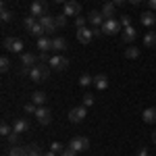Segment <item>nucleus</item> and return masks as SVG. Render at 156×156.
Returning <instances> with one entry per match:
<instances>
[{"label": "nucleus", "mask_w": 156, "mask_h": 156, "mask_svg": "<svg viewBox=\"0 0 156 156\" xmlns=\"http://www.w3.org/2000/svg\"><path fill=\"white\" fill-rule=\"evenodd\" d=\"M85 115H87V108L85 106H75L69 110V121L71 123H81L85 119Z\"/></svg>", "instance_id": "9"}, {"label": "nucleus", "mask_w": 156, "mask_h": 156, "mask_svg": "<svg viewBox=\"0 0 156 156\" xmlns=\"http://www.w3.org/2000/svg\"><path fill=\"white\" fill-rule=\"evenodd\" d=\"M9 69H11V60L6 58V56H2V58H0V71H2V73H6Z\"/></svg>", "instance_id": "33"}, {"label": "nucleus", "mask_w": 156, "mask_h": 156, "mask_svg": "<svg viewBox=\"0 0 156 156\" xmlns=\"http://www.w3.org/2000/svg\"><path fill=\"white\" fill-rule=\"evenodd\" d=\"M58 156H77V152H73L71 148H65V150H62Z\"/></svg>", "instance_id": "40"}, {"label": "nucleus", "mask_w": 156, "mask_h": 156, "mask_svg": "<svg viewBox=\"0 0 156 156\" xmlns=\"http://www.w3.org/2000/svg\"><path fill=\"white\" fill-rule=\"evenodd\" d=\"M85 23H87V17H75V25H77V29H81V27H85Z\"/></svg>", "instance_id": "37"}, {"label": "nucleus", "mask_w": 156, "mask_h": 156, "mask_svg": "<svg viewBox=\"0 0 156 156\" xmlns=\"http://www.w3.org/2000/svg\"><path fill=\"white\" fill-rule=\"evenodd\" d=\"M36 23H37L36 17H31V15H27V17H25V27H27V31H29V29H31Z\"/></svg>", "instance_id": "35"}, {"label": "nucleus", "mask_w": 156, "mask_h": 156, "mask_svg": "<svg viewBox=\"0 0 156 156\" xmlns=\"http://www.w3.org/2000/svg\"><path fill=\"white\" fill-rule=\"evenodd\" d=\"M29 34H31L34 37H44V36H46V31H44V27H42V23H40V21H37V23L29 29Z\"/></svg>", "instance_id": "24"}, {"label": "nucleus", "mask_w": 156, "mask_h": 156, "mask_svg": "<svg viewBox=\"0 0 156 156\" xmlns=\"http://www.w3.org/2000/svg\"><path fill=\"white\" fill-rule=\"evenodd\" d=\"M121 37H123V42L125 44H133L135 42V37H137V31H135V27H123V34H121Z\"/></svg>", "instance_id": "13"}, {"label": "nucleus", "mask_w": 156, "mask_h": 156, "mask_svg": "<svg viewBox=\"0 0 156 156\" xmlns=\"http://www.w3.org/2000/svg\"><path fill=\"white\" fill-rule=\"evenodd\" d=\"M37 104H34V102H27V104H25V112H29V115H36L37 112Z\"/></svg>", "instance_id": "36"}, {"label": "nucleus", "mask_w": 156, "mask_h": 156, "mask_svg": "<svg viewBox=\"0 0 156 156\" xmlns=\"http://www.w3.org/2000/svg\"><path fill=\"white\" fill-rule=\"evenodd\" d=\"M37 50L40 52H48V50H52V40L50 37H37Z\"/></svg>", "instance_id": "17"}, {"label": "nucleus", "mask_w": 156, "mask_h": 156, "mask_svg": "<svg viewBox=\"0 0 156 156\" xmlns=\"http://www.w3.org/2000/svg\"><path fill=\"white\" fill-rule=\"evenodd\" d=\"M115 11H117V6L112 4V2H104V6H102V17H104V21L106 19H115Z\"/></svg>", "instance_id": "16"}, {"label": "nucleus", "mask_w": 156, "mask_h": 156, "mask_svg": "<svg viewBox=\"0 0 156 156\" xmlns=\"http://www.w3.org/2000/svg\"><path fill=\"white\" fill-rule=\"evenodd\" d=\"M52 50L54 52H65L67 50V40L65 37H52Z\"/></svg>", "instance_id": "18"}, {"label": "nucleus", "mask_w": 156, "mask_h": 156, "mask_svg": "<svg viewBox=\"0 0 156 156\" xmlns=\"http://www.w3.org/2000/svg\"><path fill=\"white\" fill-rule=\"evenodd\" d=\"M87 23H92L94 27H102L104 25V17H102V12L100 11H92L87 15Z\"/></svg>", "instance_id": "14"}, {"label": "nucleus", "mask_w": 156, "mask_h": 156, "mask_svg": "<svg viewBox=\"0 0 156 156\" xmlns=\"http://www.w3.org/2000/svg\"><path fill=\"white\" fill-rule=\"evenodd\" d=\"M48 77H50V65H46V62H37L36 67L29 71V79L34 83H44Z\"/></svg>", "instance_id": "1"}, {"label": "nucleus", "mask_w": 156, "mask_h": 156, "mask_svg": "<svg viewBox=\"0 0 156 156\" xmlns=\"http://www.w3.org/2000/svg\"><path fill=\"white\" fill-rule=\"evenodd\" d=\"M46 100H48V96H46L44 92H34V94H31V102L37 104V106H44V104H46Z\"/></svg>", "instance_id": "21"}, {"label": "nucleus", "mask_w": 156, "mask_h": 156, "mask_svg": "<svg viewBox=\"0 0 156 156\" xmlns=\"http://www.w3.org/2000/svg\"><path fill=\"white\" fill-rule=\"evenodd\" d=\"M137 156H148V150H146V148H140V152H137Z\"/></svg>", "instance_id": "43"}, {"label": "nucleus", "mask_w": 156, "mask_h": 156, "mask_svg": "<svg viewBox=\"0 0 156 156\" xmlns=\"http://www.w3.org/2000/svg\"><path fill=\"white\" fill-rule=\"evenodd\" d=\"M125 2H127V0H112V4H115V6H123Z\"/></svg>", "instance_id": "42"}, {"label": "nucleus", "mask_w": 156, "mask_h": 156, "mask_svg": "<svg viewBox=\"0 0 156 156\" xmlns=\"http://www.w3.org/2000/svg\"><path fill=\"white\" fill-rule=\"evenodd\" d=\"M25 152H27V156H44L42 152H40V146H37V144L25 146Z\"/></svg>", "instance_id": "25"}, {"label": "nucleus", "mask_w": 156, "mask_h": 156, "mask_svg": "<svg viewBox=\"0 0 156 156\" xmlns=\"http://www.w3.org/2000/svg\"><path fill=\"white\" fill-rule=\"evenodd\" d=\"M2 46L6 52H12V54H23V40L19 37H4Z\"/></svg>", "instance_id": "2"}, {"label": "nucleus", "mask_w": 156, "mask_h": 156, "mask_svg": "<svg viewBox=\"0 0 156 156\" xmlns=\"http://www.w3.org/2000/svg\"><path fill=\"white\" fill-rule=\"evenodd\" d=\"M42 27H44V31L46 34H54L56 29H58V25H56V17H50V15H44L42 19H37Z\"/></svg>", "instance_id": "8"}, {"label": "nucleus", "mask_w": 156, "mask_h": 156, "mask_svg": "<svg viewBox=\"0 0 156 156\" xmlns=\"http://www.w3.org/2000/svg\"><path fill=\"white\" fill-rule=\"evenodd\" d=\"M56 4H62V2H69V0H54Z\"/></svg>", "instance_id": "46"}, {"label": "nucleus", "mask_w": 156, "mask_h": 156, "mask_svg": "<svg viewBox=\"0 0 156 156\" xmlns=\"http://www.w3.org/2000/svg\"><path fill=\"white\" fill-rule=\"evenodd\" d=\"M119 23L123 25V27H129V25H131V19H129V15H125V12H123V15H121V19H119Z\"/></svg>", "instance_id": "38"}, {"label": "nucleus", "mask_w": 156, "mask_h": 156, "mask_svg": "<svg viewBox=\"0 0 156 156\" xmlns=\"http://www.w3.org/2000/svg\"><path fill=\"white\" fill-rule=\"evenodd\" d=\"M48 65H50L52 71H65L69 67V60L65 58V56H60V54H54V56H50Z\"/></svg>", "instance_id": "6"}, {"label": "nucleus", "mask_w": 156, "mask_h": 156, "mask_svg": "<svg viewBox=\"0 0 156 156\" xmlns=\"http://www.w3.org/2000/svg\"><path fill=\"white\" fill-rule=\"evenodd\" d=\"M36 65H37L36 54H31V52H23V54H21V71L23 73H29Z\"/></svg>", "instance_id": "5"}, {"label": "nucleus", "mask_w": 156, "mask_h": 156, "mask_svg": "<svg viewBox=\"0 0 156 156\" xmlns=\"http://www.w3.org/2000/svg\"><path fill=\"white\" fill-rule=\"evenodd\" d=\"M6 140H9V146H19L21 144V133H17L15 129H12V133L6 137Z\"/></svg>", "instance_id": "27"}, {"label": "nucleus", "mask_w": 156, "mask_h": 156, "mask_svg": "<svg viewBox=\"0 0 156 156\" xmlns=\"http://www.w3.org/2000/svg\"><path fill=\"white\" fill-rule=\"evenodd\" d=\"M56 25H58V29H65V27H67V15H65V12L56 17Z\"/></svg>", "instance_id": "34"}, {"label": "nucleus", "mask_w": 156, "mask_h": 156, "mask_svg": "<svg viewBox=\"0 0 156 156\" xmlns=\"http://www.w3.org/2000/svg\"><path fill=\"white\" fill-rule=\"evenodd\" d=\"M92 104H94V94L85 92V94H83V106H85V108H90Z\"/></svg>", "instance_id": "32"}, {"label": "nucleus", "mask_w": 156, "mask_h": 156, "mask_svg": "<svg viewBox=\"0 0 156 156\" xmlns=\"http://www.w3.org/2000/svg\"><path fill=\"white\" fill-rule=\"evenodd\" d=\"M69 148H71L73 152H85L90 148V140L87 137H73L71 142H69Z\"/></svg>", "instance_id": "7"}, {"label": "nucleus", "mask_w": 156, "mask_h": 156, "mask_svg": "<svg viewBox=\"0 0 156 156\" xmlns=\"http://www.w3.org/2000/svg\"><path fill=\"white\" fill-rule=\"evenodd\" d=\"M62 12H65L67 17H79V12H81V4L75 2V0H69V2H65Z\"/></svg>", "instance_id": "10"}, {"label": "nucleus", "mask_w": 156, "mask_h": 156, "mask_svg": "<svg viewBox=\"0 0 156 156\" xmlns=\"http://www.w3.org/2000/svg\"><path fill=\"white\" fill-rule=\"evenodd\" d=\"M44 156H56V152L54 150H48V152H44Z\"/></svg>", "instance_id": "44"}, {"label": "nucleus", "mask_w": 156, "mask_h": 156, "mask_svg": "<svg viewBox=\"0 0 156 156\" xmlns=\"http://www.w3.org/2000/svg\"><path fill=\"white\" fill-rule=\"evenodd\" d=\"M123 31V25L117 21V19H106L104 25H102V34L104 36H115V34H119Z\"/></svg>", "instance_id": "4"}, {"label": "nucleus", "mask_w": 156, "mask_h": 156, "mask_svg": "<svg viewBox=\"0 0 156 156\" xmlns=\"http://www.w3.org/2000/svg\"><path fill=\"white\" fill-rule=\"evenodd\" d=\"M79 85H81V87H87V85H94V77H90L87 73H85V75H81V77H79Z\"/></svg>", "instance_id": "30"}, {"label": "nucleus", "mask_w": 156, "mask_h": 156, "mask_svg": "<svg viewBox=\"0 0 156 156\" xmlns=\"http://www.w3.org/2000/svg\"><path fill=\"white\" fill-rule=\"evenodd\" d=\"M12 129H15L17 133H25V131H29L31 127H29L27 119H17V121H15V125H12Z\"/></svg>", "instance_id": "19"}, {"label": "nucleus", "mask_w": 156, "mask_h": 156, "mask_svg": "<svg viewBox=\"0 0 156 156\" xmlns=\"http://www.w3.org/2000/svg\"><path fill=\"white\" fill-rule=\"evenodd\" d=\"M94 85H96V90H106L108 87V77L104 73L96 75V77H94Z\"/></svg>", "instance_id": "20"}, {"label": "nucleus", "mask_w": 156, "mask_h": 156, "mask_svg": "<svg viewBox=\"0 0 156 156\" xmlns=\"http://www.w3.org/2000/svg\"><path fill=\"white\" fill-rule=\"evenodd\" d=\"M0 133H2V137H9V135L12 133V127L9 125V123H2V125H0Z\"/></svg>", "instance_id": "31"}, {"label": "nucleus", "mask_w": 156, "mask_h": 156, "mask_svg": "<svg viewBox=\"0 0 156 156\" xmlns=\"http://www.w3.org/2000/svg\"><path fill=\"white\" fill-rule=\"evenodd\" d=\"M140 21H142L144 27H154V25H156V15L152 11L142 12V15H140Z\"/></svg>", "instance_id": "15"}, {"label": "nucleus", "mask_w": 156, "mask_h": 156, "mask_svg": "<svg viewBox=\"0 0 156 156\" xmlns=\"http://www.w3.org/2000/svg\"><path fill=\"white\" fill-rule=\"evenodd\" d=\"M50 150H54L56 154H60L65 148H62V144H60V142H52V144H50Z\"/></svg>", "instance_id": "39"}, {"label": "nucleus", "mask_w": 156, "mask_h": 156, "mask_svg": "<svg viewBox=\"0 0 156 156\" xmlns=\"http://www.w3.org/2000/svg\"><path fill=\"white\" fill-rule=\"evenodd\" d=\"M142 119H144V123H156V108H146Z\"/></svg>", "instance_id": "23"}, {"label": "nucleus", "mask_w": 156, "mask_h": 156, "mask_svg": "<svg viewBox=\"0 0 156 156\" xmlns=\"http://www.w3.org/2000/svg\"><path fill=\"white\" fill-rule=\"evenodd\" d=\"M77 40L81 44H90L94 40V27H81V29H77Z\"/></svg>", "instance_id": "11"}, {"label": "nucleus", "mask_w": 156, "mask_h": 156, "mask_svg": "<svg viewBox=\"0 0 156 156\" xmlns=\"http://www.w3.org/2000/svg\"><path fill=\"white\" fill-rule=\"evenodd\" d=\"M152 140H154V144H156V131H154V135H152Z\"/></svg>", "instance_id": "47"}, {"label": "nucleus", "mask_w": 156, "mask_h": 156, "mask_svg": "<svg viewBox=\"0 0 156 156\" xmlns=\"http://www.w3.org/2000/svg\"><path fill=\"white\" fill-rule=\"evenodd\" d=\"M37 119V123L40 125H50V121H52V112H50L48 108H44V106H40L37 108V112L34 115Z\"/></svg>", "instance_id": "12"}, {"label": "nucleus", "mask_w": 156, "mask_h": 156, "mask_svg": "<svg viewBox=\"0 0 156 156\" xmlns=\"http://www.w3.org/2000/svg\"><path fill=\"white\" fill-rule=\"evenodd\" d=\"M125 56H127V58H137V56H140V50L129 44V46H127V50H125Z\"/></svg>", "instance_id": "29"}, {"label": "nucleus", "mask_w": 156, "mask_h": 156, "mask_svg": "<svg viewBox=\"0 0 156 156\" xmlns=\"http://www.w3.org/2000/svg\"><path fill=\"white\" fill-rule=\"evenodd\" d=\"M29 15L36 17V19H42L44 15H48V6H46V2H44V0H34L31 6H29Z\"/></svg>", "instance_id": "3"}, {"label": "nucleus", "mask_w": 156, "mask_h": 156, "mask_svg": "<svg viewBox=\"0 0 156 156\" xmlns=\"http://www.w3.org/2000/svg\"><path fill=\"white\" fill-rule=\"evenodd\" d=\"M0 19H2V23H11V21H12V11H11V9H6V6H2V11H0Z\"/></svg>", "instance_id": "26"}, {"label": "nucleus", "mask_w": 156, "mask_h": 156, "mask_svg": "<svg viewBox=\"0 0 156 156\" xmlns=\"http://www.w3.org/2000/svg\"><path fill=\"white\" fill-rule=\"evenodd\" d=\"M144 46L146 48H154L156 46V31H148L144 36Z\"/></svg>", "instance_id": "22"}, {"label": "nucleus", "mask_w": 156, "mask_h": 156, "mask_svg": "<svg viewBox=\"0 0 156 156\" xmlns=\"http://www.w3.org/2000/svg\"><path fill=\"white\" fill-rule=\"evenodd\" d=\"M148 2V6H150V11H156V0H146Z\"/></svg>", "instance_id": "41"}, {"label": "nucleus", "mask_w": 156, "mask_h": 156, "mask_svg": "<svg viewBox=\"0 0 156 156\" xmlns=\"http://www.w3.org/2000/svg\"><path fill=\"white\" fill-rule=\"evenodd\" d=\"M127 2H131V4H135V6H137V4H142L144 0H127Z\"/></svg>", "instance_id": "45"}, {"label": "nucleus", "mask_w": 156, "mask_h": 156, "mask_svg": "<svg viewBox=\"0 0 156 156\" xmlns=\"http://www.w3.org/2000/svg\"><path fill=\"white\" fill-rule=\"evenodd\" d=\"M9 156H27V152H25L23 146H12L11 152H9Z\"/></svg>", "instance_id": "28"}]
</instances>
